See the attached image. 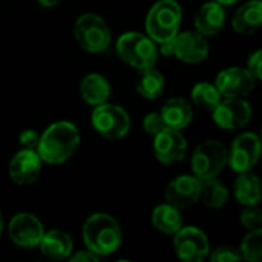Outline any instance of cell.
I'll list each match as a JSON object with an SVG mask.
<instances>
[{
  "label": "cell",
  "instance_id": "6da1fadb",
  "mask_svg": "<svg viewBox=\"0 0 262 262\" xmlns=\"http://www.w3.org/2000/svg\"><path fill=\"white\" fill-rule=\"evenodd\" d=\"M81 135L71 121H55L40 135L37 154L46 164H61L68 161L78 149Z\"/></svg>",
  "mask_w": 262,
  "mask_h": 262
},
{
  "label": "cell",
  "instance_id": "7a4b0ae2",
  "mask_svg": "<svg viewBox=\"0 0 262 262\" xmlns=\"http://www.w3.org/2000/svg\"><path fill=\"white\" fill-rule=\"evenodd\" d=\"M81 235L84 247L100 258L114 255L123 243L120 223L109 213L91 215L83 224Z\"/></svg>",
  "mask_w": 262,
  "mask_h": 262
},
{
  "label": "cell",
  "instance_id": "3957f363",
  "mask_svg": "<svg viewBox=\"0 0 262 262\" xmlns=\"http://www.w3.org/2000/svg\"><path fill=\"white\" fill-rule=\"evenodd\" d=\"M183 9L177 0H158L155 2L146 15V34L155 41L161 43L172 40L181 29Z\"/></svg>",
  "mask_w": 262,
  "mask_h": 262
},
{
  "label": "cell",
  "instance_id": "277c9868",
  "mask_svg": "<svg viewBox=\"0 0 262 262\" xmlns=\"http://www.w3.org/2000/svg\"><path fill=\"white\" fill-rule=\"evenodd\" d=\"M118 57L129 66L138 69L155 66L158 61L157 43L147 35L135 31L124 32L115 43Z\"/></svg>",
  "mask_w": 262,
  "mask_h": 262
},
{
  "label": "cell",
  "instance_id": "5b68a950",
  "mask_svg": "<svg viewBox=\"0 0 262 262\" xmlns=\"http://www.w3.org/2000/svg\"><path fill=\"white\" fill-rule=\"evenodd\" d=\"M74 38L86 52L100 54L109 48L112 35L101 15L95 12H84L74 23Z\"/></svg>",
  "mask_w": 262,
  "mask_h": 262
},
{
  "label": "cell",
  "instance_id": "8992f818",
  "mask_svg": "<svg viewBox=\"0 0 262 262\" xmlns=\"http://www.w3.org/2000/svg\"><path fill=\"white\" fill-rule=\"evenodd\" d=\"M190 164L192 175L200 181L215 178L227 166V147L218 140H206L193 150Z\"/></svg>",
  "mask_w": 262,
  "mask_h": 262
},
{
  "label": "cell",
  "instance_id": "52a82bcc",
  "mask_svg": "<svg viewBox=\"0 0 262 262\" xmlns=\"http://www.w3.org/2000/svg\"><path fill=\"white\" fill-rule=\"evenodd\" d=\"M91 123L92 127L107 140H120L130 130V117L127 111L107 101L94 107Z\"/></svg>",
  "mask_w": 262,
  "mask_h": 262
},
{
  "label": "cell",
  "instance_id": "ba28073f",
  "mask_svg": "<svg viewBox=\"0 0 262 262\" xmlns=\"http://www.w3.org/2000/svg\"><path fill=\"white\" fill-rule=\"evenodd\" d=\"M173 236V250L184 262H203L209 258L210 243L207 235L193 226H183Z\"/></svg>",
  "mask_w": 262,
  "mask_h": 262
},
{
  "label": "cell",
  "instance_id": "9c48e42d",
  "mask_svg": "<svg viewBox=\"0 0 262 262\" xmlns=\"http://www.w3.org/2000/svg\"><path fill=\"white\" fill-rule=\"evenodd\" d=\"M261 140L253 132L238 135L227 149V164L236 173L250 172L259 161Z\"/></svg>",
  "mask_w": 262,
  "mask_h": 262
},
{
  "label": "cell",
  "instance_id": "30bf717a",
  "mask_svg": "<svg viewBox=\"0 0 262 262\" xmlns=\"http://www.w3.org/2000/svg\"><path fill=\"white\" fill-rule=\"evenodd\" d=\"M253 115V109L246 98H221L212 111L213 121L223 130H238L244 127Z\"/></svg>",
  "mask_w": 262,
  "mask_h": 262
},
{
  "label": "cell",
  "instance_id": "8fae6325",
  "mask_svg": "<svg viewBox=\"0 0 262 262\" xmlns=\"http://www.w3.org/2000/svg\"><path fill=\"white\" fill-rule=\"evenodd\" d=\"M45 226L32 213L21 212L14 215L8 223V235L11 241L23 249H35L43 238Z\"/></svg>",
  "mask_w": 262,
  "mask_h": 262
},
{
  "label": "cell",
  "instance_id": "7c38bea8",
  "mask_svg": "<svg viewBox=\"0 0 262 262\" xmlns=\"http://www.w3.org/2000/svg\"><path fill=\"white\" fill-rule=\"evenodd\" d=\"M255 78L246 68H226L216 78L215 86L223 98H246L255 88Z\"/></svg>",
  "mask_w": 262,
  "mask_h": 262
},
{
  "label": "cell",
  "instance_id": "4fadbf2b",
  "mask_svg": "<svg viewBox=\"0 0 262 262\" xmlns=\"http://www.w3.org/2000/svg\"><path fill=\"white\" fill-rule=\"evenodd\" d=\"M200 193L201 181L195 175H178L167 184L164 198L166 203L181 210L195 206L200 201Z\"/></svg>",
  "mask_w": 262,
  "mask_h": 262
},
{
  "label": "cell",
  "instance_id": "5bb4252c",
  "mask_svg": "<svg viewBox=\"0 0 262 262\" xmlns=\"http://www.w3.org/2000/svg\"><path fill=\"white\" fill-rule=\"evenodd\" d=\"M187 152V141L181 130L166 127L154 137V155L161 164L181 161Z\"/></svg>",
  "mask_w": 262,
  "mask_h": 262
},
{
  "label": "cell",
  "instance_id": "9a60e30c",
  "mask_svg": "<svg viewBox=\"0 0 262 262\" xmlns=\"http://www.w3.org/2000/svg\"><path fill=\"white\" fill-rule=\"evenodd\" d=\"M41 158L35 150L21 149L9 161V178L18 186H28L38 180L41 173Z\"/></svg>",
  "mask_w": 262,
  "mask_h": 262
},
{
  "label": "cell",
  "instance_id": "2e32d148",
  "mask_svg": "<svg viewBox=\"0 0 262 262\" xmlns=\"http://www.w3.org/2000/svg\"><path fill=\"white\" fill-rule=\"evenodd\" d=\"M209 51L210 46L207 38L198 31H184V32L180 31L175 37L173 57H177L184 63L189 64L201 63L207 58Z\"/></svg>",
  "mask_w": 262,
  "mask_h": 262
},
{
  "label": "cell",
  "instance_id": "e0dca14e",
  "mask_svg": "<svg viewBox=\"0 0 262 262\" xmlns=\"http://www.w3.org/2000/svg\"><path fill=\"white\" fill-rule=\"evenodd\" d=\"M226 23L224 6L215 0L206 2L195 14V29L204 37L216 35L223 31Z\"/></svg>",
  "mask_w": 262,
  "mask_h": 262
},
{
  "label": "cell",
  "instance_id": "ac0fdd59",
  "mask_svg": "<svg viewBox=\"0 0 262 262\" xmlns=\"http://www.w3.org/2000/svg\"><path fill=\"white\" fill-rule=\"evenodd\" d=\"M43 256L52 261H63L68 259L69 255L74 252L72 238L63 230H45L43 238L37 246Z\"/></svg>",
  "mask_w": 262,
  "mask_h": 262
},
{
  "label": "cell",
  "instance_id": "d6986e66",
  "mask_svg": "<svg viewBox=\"0 0 262 262\" xmlns=\"http://www.w3.org/2000/svg\"><path fill=\"white\" fill-rule=\"evenodd\" d=\"M160 114H161L166 126L170 127V129H177V130L186 129L192 123V118H193L192 106L183 97H172V98H169L163 104Z\"/></svg>",
  "mask_w": 262,
  "mask_h": 262
},
{
  "label": "cell",
  "instance_id": "ffe728a7",
  "mask_svg": "<svg viewBox=\"0 0 262 262\" xmlns=\"http://www.w3.org/2000/svg\"><path fill=\"white\" fill-rule=\"evenodd\" d=\"M80 95L86 104L95 107L106 103L111 97V84L107 78L98 72L84 75L80 81Z\"/></svg>",
  "mask_w": 262,
  "mask_h": 262
},
{
  "label": "cell",
  "instance_id": "44dd1931",
  "mask_svg": "<svg viewBox=\"0 0 262 262\" xmlns=\"http://www.w3.org/2000/svg\"><path fill=\"white\" fill-rule=\"evenodd\" d=\"M262 23V2H253L249 0L247 3L241 5L233 18L232 26L238 34L250 35L255 34Z\"/></svg>",
  "mask_w": 262,
  "mask_h": 262
},
{
  "label": "cell",
  "instance_id": "7402d4cb",
  "mask_svg": "<svg viewBox=\"0 0 262 262\" xmlns=\"http://www.w3.org/2000/svg\"><path fill=\"white\" fill-rule=\"evenodd\" d=\"M166 88L164 75L155 69V66L138 69L137 78H135V89L137 92L146 98V100H157L163 95Z\"/></svg>",
  "mask_w": 262,
  "mask_h": 262
},
{
  "label": "cell",
  "instance_id": "603a6c76",
  "mask_svg": "<svg viewBox=\"0 0 262 262\" xmlns=\"http://www.w3.org/2000/svg\"><path fill=\"white\" fill-rule=\"evenodd\" d=\"M233 195L243 206H256L259 204L262 196L261 181L259 178L250 172L238 173L233 183Z\"/></svg>",
  "mask_w": 262,
  "mask_h": 262
},
{
  "label": "cell",
  "instance_id": "cb8c5ba5",
  "mask_svg": "<svg viewBox=\"0 0 262 262\" xmlns=\"http://www.w3.org/2000/svg\"><path fill=\"white\" fill-rule=\"evenodd\" d=\"M152 226L164 233V235H175L181 227H183V216L180 213V209H177L175 206L164 203L157 206L152 210V216H150Z\"/></svg>",
  "mask_w": 262,
  "mask_h": 262
},
{
  "label": "cell",
  "instance_id": "d4e9b609",
  "mask_svg": "<svg viewBox=\"0 0 262 262\" xmlns=\"http://www.w3.org/2000/svg\"><path fill=\"white\" fill-rule=\"evenodd\" d=\"M229 196H230L229 187L221 180H218L216 177L210 178V180L201 181L200 200L207 207H210V209H221L223 206L227 204Z\"/></svg>",
  "mask_w": 262,
  "mask_h": 262
},
{
  "label": "cell",
  "instance_id": "484cf974",
  "mask_svg": "<svg viewBox=\"0 0 262 262\" xmlns=\"http://www.w3.org/2000/svg\"><path fill=\"white\" fill-rule=\"evenodd\" d=\"M190 98H192V103L195 106L212 112L218 106V103L221 101L223 97H221L220 91L216 89L215 83L200 81L192 88Z\"/></svg>",
  "mask_w": 262,
  "mask_h": 262
},
{
  "label": "cell",
  "instance_id": "4316f807",
  "mask_svg": "<svg viewBox=\"0 0 262 262\" xmlns=\"http://www.w3.org/2000/svg\"><path fill=\"white\" fill-rule=\"evenodd\" d=\"M239 253L244 261L259 262L262 258V230H247V235L244 236Z\"/></svg>",
  "mask_w": 262,
  "mask_h": 262
},
{
  "label": "cell",
  "instance_id": "83f0119b",
  "mask_svg": "<svg viewBox=\"0 0 262 262\" xmlns=\"http://www.w3.org/2000/svg\"><path fill=\"white\" fill-rule=\"evenodd\" d=\"M239 223L246 230H258L262 226V210L256 206H244L239 215Z\"/></svg>",
  "mask_w": 262,
  "mask_h": 262
},
{
  "label": "cell",
  "instance_id": "f1b7e54d",
  "mask_svg": "<svg viewBox=\"0 0 262 262\" xmlns=\"http://www.w3.org/2000/svg\"><path fill=\"white\" fill-rule=\"evenodd\" d=\"M209 259L212 262H239L243 261L238 249L232 246H220L213 252L209 253Z\"/></svg>",
  "mask_w": 262,
  "mask_h": 262
},
{
  "label": "cell",
  "instance_id": "f546056e",
  "mask_svg": "<svg viewBox=\"0 0 262 262\" xmlns=\"http://www.w3.org/2000/svg\"><path fill=\"white\" fill-rule=\"evenodd\" d=\"M143 127H144V130L149 135L155 137L163 129H166L167 126H166V123H164V120H163V117H161L160 112H149L144 117V120H143Z\"/></svg>",
  "mask_w": 262,
  "mask_h": 262
},
{
  "label": "cell",
  "instance_id": "4dcf8cb0",
  "mask_svg": "<svg viewBox=\"0 0 262 262\" xmlns=\"http://www.w3.org/2000/svg\"><path fill=\"white\" fill-rule=\"evenodd\" d=\"M40 140V134L34 129H25L18 134V143L21 149H29V150H37Z\"/></svg>",
  "mask_w": 262,
  "mask_h": 262
},
{
  "label": "cell",
  "instance_id": "1f68e13d",
  "mask_svg": "<svg viewBox=\"0 0 262 262\" xmlns=\"http://www.w3.org/2000/svg\"><path fill=\"white\" fill-rule=\"evenodd\" d=\"M255 80H261L262 78V51L256 49L255 52L250 54L249 60H247V68H246Z\"/></svg>",
  "mask_w": 262,
  "mask_h": 262
},
{
  "label": "cell",
  "instance_id": "d6a6232c",
  "mask_svg": "<svg viewBox=\"0 0 262 262\" xmlns=\"http://www.w3.org/2000/svg\"><path fill=\"white\" fill-rule=\"evenodd\" d=\"M68 259L72 262H97L100 259V256H97L91 250L84 249V250H78L77 253H71Z\"/></svg>",
  "mask_w": 262,
  "mask_h": 262
},
{
  "label": "cell",
  "instance_id": "836d02e7",
  "mask_svg": "<svg viewBox=\"0 0 262 262\" xmlns=\"http://www.w3.org/2000/svg\"><path fill=\"white\" fill-rule=\"evenodd\" d=\"M157 49H158V55L173 57V52H175V38L166 40V41H161V43H157Z\"/></svg>",
  "mask_w": 262,
  "mask_h": 262
},
{
  "label": "cell",
  "instance_id": "e575fe53",
  "mask_svg": "<svg viewBox=\"0 0 262 262\" xmlns=\"http://www.w3.org/2000/svg\"><path fill=\"white\" fill-rule=\"evenodd\" d=\"M43 8H55L58 6L63 0H37Z\"/></svg>",
  "mask_w": 262,
  "mask_h": 262
},
{
  "label": "cell",
  "instance_id": "d590c367",
  "mask_svg": "<svg viewBox=\"0 0 262 262\" xmlns=\"http://www.w3.org/2000/svg\"><path fill=\"white\" fill-rule=\"evenodd\" d=\"M215 2H218V3H221L223 6H230V5H235L238 0H215Z\"/></svg>",
  "mask_w": 262,
  "mask_h": 262
},
{
  "label": "cell",
  "instance_id": "8d00e7d4",
  "mask_svg": "<svg viewBox=\"0 0 262 262\" xmlns=\"http://www.w3.org/2000/svg\"><path fill=\"white\" fill-rule=\"evenodd\" d=\"M3 229H5V223H3V215H2V212H0V236H2Z\"/></svg>",
  "mask_w": 262,
  "mask_h": 262
},
{
  "label": "cell",
  "instance_id": "74e56055",
  "mask_svg": "<svg viewBox=\"0 0 262 262\" xmlns=\"http://www.w3.org/2000/svg\"><path fill=\"white\" fill-rule=\"evenodd\" d=\"M253 2H262V0H253Z\"/></svg>",
  "mask_w": 262,
  "mask_h": 262
}]
</instances>
